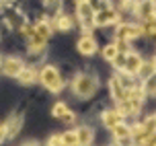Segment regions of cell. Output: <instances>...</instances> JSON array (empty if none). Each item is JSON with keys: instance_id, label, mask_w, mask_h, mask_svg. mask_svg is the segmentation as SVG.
<instances>
[{"instance_id": "7c38bea8", "label": "cell", "mask_w": 156, "mask_h": 146, "mask_svg": "<svg viewBox=\"0 0 156 146\" xmlns=\"http://www.w3.org/2000/svg\"><path fill=\"white\" fill-rule=\"evenodd\" d=\"M123 122V115H121V111L119 109H109V111H105L103 113V123H105V128H113L115 123Z\"/></svg>"}, {"instance_id": "ffe728a7", "label": "cell", "mask_w": 156, "mask_h": 146, "mask_svg": "<svg viewBox=\"0 0 156 146\" xmlns=\"http://www.w3.org/2000/svg\"><path fill=\"white\" fill-rule=\"evenodd\" d=\"M142 91L146 93L148 97H156V72L150 74L148 78H144V89Z\"/></svg>"}, {"instance_id": "d4e9b609", "label": "cell", "mask_w": 156, "mask_h": 146, "mask_svg": "<svg viewBox=\"0 0 156 146\" xmlns=\"http://www.w3.org/2000/svg\"><path fill=\"white\" fill-rule=\"evenodd\" d=\"M62 144H68V146L78 144V136H76V132H66V134H62Z\"/></svg>"}, {"instance_id": "4fadbf2b", "label": "cell", "mask_w": 156, "mask_h": 146, "mask_svg": "<svg viewBox=\"0 0 156 146\" xmlns=\"http://www.w3.org/2000/svg\"><path fill=\"white\" fill-rule=\"evenodd\" d=\"M29 52L31 54H37V52H41L43 47H45V39L41 37V35H37V33H33V35H29Z\"/></svg>"}, {"instance_id": "ba28073f", "label": "cell", "mask_w": 156, "mask_h": 146, "mask_svg": "<svg viewBox=\"0 0 156 146\" xmlns=\"http://www.w3.org/2000/svg\"><path fill=\"white\" fill-rule=\"evenodd\" d=\"M140 64H142L140 54H136V52H127V54H125V58H123V66H121V70L133 76V74H138Z\"/></svg>"}, {"instance_id": "e0dca14e", "label": "cell", "mask_w": 156, "mask_h": 146, "mask_svg": "<svg viewBox=\"0 0 156 146\" xmlns=\"http://www.w3.org/2000/svg\"><path fill=\"white\" fill-rule=\"evenodd\" d=\"M154 72H156V62L154 60H150V62L142 60L140 68H138V76H140V78H148L150 74H154Z\"/></svg>"}, {"instance_id": "7402d4cb", "label": "cell", "mask_w": 156, "mask_h": 146, "mask_svg": "<svg viewBox=\"0 0 156 146\" xmlns=\"http://www.w3.org/2000/svg\"><path fill=\"white\" fill-rule=\"evenodd\" d=\"M117 54H119V47H117V43H109V46H105V49H103V58H105L107 62H113Z\"/></svg>"}, {"instance_id": "44dd1931", "label": "cell", "mask_w": 156, "mask_h": 146, "mask_svg": "<svg viewBox=\"0 0 156 146\" xmlns=\"http://www.w3.org/2000/svg\"><path fill=\"white\" fill-rule=\"evenodd\" d=\"M35 33H37V35H41V37L45 39H49V35H51V27H49V23H47V21H39L37 25H35Z\"/></svg>"}, {"instance_id": "484cf974", "label": "cell", "mask_w": 156, "mask_h": 146, "mask_svg": "<svg viewBox=\"0 0 156 146\" xmlns=\"http://www.w3.org/2000/svg\"><path fill=\"white\" fill-rule=\"evenodd\" d=\"M19 126H21V117H12L10 122L6 123V134H10V136H15L16 132H19Z\"/></svg>"}, {"instance_id": "8992f818", "label": "cell", "mask_w": 156, "mask_h": 146, "mask_svg": "<svg viewBox=\"0 0 156 146\" xmlns=\"http://www.w3.org/2000/svg\"><path fill=\"white\" fill-rule=\"evenodd\" d=\"M133 15H138L142 21L146 19H154L156 16V6L152 0H138L136 2V8H133Z\"/></svg>"}, {"instance_id": "9c48e42d", "label": "cell", "mask_w": 156, "mask_h": 146, "mask_svg": "<svg viewBox=\"0 0 156 146\" xmlns=\"http://www.w3.org/2000/svg\"><path fill=\"white\" fill-rule=\"evenodd\" d=\"M21 68H23V62L19 60V58H6V60L2 62V70H4L6 76H16L21 72Z\"/></svg>"}, {"instance_id": "d6a6232c", "label": "cell", "mask_w": 156, "mask_h": 146, "mask_svg": "<svg viewBox=\"0 0 156 146\" xmlns=\"http://www.w3.org/2000/svg\"><path fill=\"white\" fill-rule=\"evenodd\" d=\"M45 4H47V6H58V4H60V0H45Z\"/></svg>"}, {"instance_id": "6da1fadb", "label": "cell", "mask_w": 156, "mask_h": 146, "mask_svg": "<svg viewBox=\"0 0 156 146\" xmlns=\"http://www.w3.org/2000/svg\"><path fill=\"white\" fill-rule=\"evenodd\" d=\"M37 80L51 93H60L62 86H64V80H62V76H60V72H58L55 66H45V68L37 74Z\"/></svg>"}, {"instance_id": "7a4b0ae2", "label": "cell", "mask_w": 156, "mask_h": 146, "mask_svg": "<svg viewBox=\"0 0 156 146\" xmlns=\"http://www.w3.org/2000/svg\"><path fill=\"white\" fill-rule=\"evenodd\" d=\"M72 89H74V95L86 99V97H90V95L99 89V80L93 78V76H88V74H78V76L74 78V82H72Z\"/></svg>"}, {"instance_id": "f1b7e54d", "label": "cell", "mask_w": 156, "mask_h": 146, "mask_svg": "<svg viewBox=\"0 0 156 146\" xmlns=\"http://www.w3.org/2000/svg\"><path fill=\"white\" fill-rule=\"evenodd\" d=\"M60 119H64V122H66V123H72V122H74V119H76V115H74L72 111H68V109H66V111H64V115L60 117Z\"/></svg>"}, {"instance_id": "83f0119b", "label": "cell", "mask_w": 156, "mask_h": 146, "mask_svg": "<svg viewBox=\"0 0 156 146\" xmlns=\"http://www.w3.org/2000/svg\"><path fill=\"white\" fill-rule=\"evenodd\" d=\"M66 109H68V107H66L64 103H55V105H54V109H51V113H54L55 117H62Z\"/></svg>"}, {"instance_id": "3957f363", "label": "cell", "mask_w": 156, "mask_h": 146, "mask_svg": "<svg viewBox=\"0 0 156 146\" xmlns=\"http://www.w3.org/2000/svg\"><path fill=\"white\" fill-rule=\"evenodd\" d=\"M76 13H78V19L84 23V31H86V33L93 31V27H94V21H93V19H94V6H93V4H90L88 0H86V2H80Z\"/></svg>"}, {"instance_id": "52a82bcc", "label": "cell", "mask_w": 156, "mask_h": 146, "mask_svg": "<svg viewBox=\"0 0 156 146\" xmlns=\"http://www.w3.org/2000/svg\"><path fill=\"white\" fill-rule=\"evenodd\" d=\"M94 27H107V25H113L117 21V13L113 8H101L94 13Z\"/></svg>"}, {"instance_id": "8d00e7d4", "label": "cell", "mask_w": 156, "mask_h": 146, "mask_svg": "<svg viewBox=\"0 0 156 146\" xmlns=\"http://www.w3.org/2000/svg\"><path fill=\"white\" fill-rule=\"evenodd\" d=\"M154 62H156V60H154Z\"/></svg>"}, {"instance_id": "d6986e66", "label": "cell", "mask_w": 156, "mask_h": 146, "mask_svg": "<svg viewBox=\"0 0 156 146\" xmlns=\"http://www.w3.org/2000/svg\"><path fill=\"white\" fill-rule=\"evenodd\" d=\"M142 35H146V37H150V39L156 37V16L144 21V25H142Z\"/></svg>"}, {"instance_id": "4316f807", "label": "cell", "mask_w": 156, "mask_h": 146, "mask_svg": "<svg viewBox=\"0 0 156 146\" xmlns=\"http://www.w3.org/2000/svg\"><path fill=\"white\" fill-rule=\"evenodd\" d=\"M119 82L123 85V89H132L133 86V80H132V74H127V72H123V74H119Z\"/></svg>"}, {"instance_id": "5bb4252c", "label": "cell", "mask_w": 156, "mask_h": 146, "mask_svg": "<svg viewBox=\"0 0 156 146\" xmlns=\"http://www.w3.org/2000/svg\"><path fill=\"white\" fill-rule=\"evenodd\" d=\"M16 78L23 82V85H33L37 80V72L33 68H21V72L16 74Z\"/></svg>"}, {"instance_id": "5b68a950", "label": "cell", "mask_w": 156, "mask_h": 146, "mask_svg": "<svg viewBox=\"0 0 156 146\" xmlns=\"http://www.w3.org/2000/svg\"><path fill=\"white\" fill-rule=\"evenodd\" d=\"M142 35V27L140 25H119L115 31V37L119 41H129V39H136Z\"/></svg>"}, {"instance_id": "603a6c76", "label": "cell", "mask_w": 156, "mask_h": 146, "mask_svg": "<svg viewBox=\"0 0 156 146\" xmlns=\"http://www.w3.org/2000/svg\"><path fill=\"white\" fill-rule=\"evenodd\" d=\"M144 126V132H146V140L152 136L156 132V115H150V117H146V122L142 123Z\"/></svg>"}, {"instance_id": "836d02e7", "label": "cell", "mask_w": 156, "mask_h": 146, "mask_svg": "<svg viewBox=\"0 0 156 146\" xmlns=\"http://www.w3.org/2000/svg\"><path fill=\"white\" fill-rule=\"evenodd\" d=\"M146 144H154V146H156V132L152 134V136H150L148 140H146Z\"/></svg>"}, {"instance_id": "f546056e", "label": "cell", "mask_w": 156, "mask_h": 146, "mask_svg": "<svg viewBox=\"0 0 156 146\" xmlns=\"http://www.w3.org/2000/svg\"><path fill=\"white\" fill-rule=\"evenodd\" d=\"M121 8H123V10H132V13H133V8H136V0H123V2H121Z\"/></svg>"}, {"instance_id": "1f68e13d", "label": "cell", "mask_w": 156, "mask_h": 146, "mask_svg": "<svg viewBox=\"0 0 156 146\" xmlns=\"http://www.w3.org/2000/svg\"><path fill=\"white\" fill-rule=\"evenodd\" d=\"M49 144H54V146L62 144V136H51V138H49Z\"/></svg>"}, {"instance_id": "277c9868", "label": "cell", "mask_w": 156, "mask_h": 146, "mask_svg": "<svg viewBox=\"0 0 156 146\" xmlns=\"http://www.w3.org/2000/svg\"><path fill=\"white\" fill-rule=\"evenodd\" d=\"M123 99L127 101L132 115H136V113L142 109V103H144V91H142V89H133V86L132 89H125Z\"/></svg>"}, {"instance_id": "e575fe53", "label": "cell", "mask_w": 156, "mask_h": 146, "mask_svg": "<svg viewBox=\"0 0 156 146\" xmlns=\"http://www.w3.org/2000/svg\"><path fill=\"white\" fill-rule=\"evenodd\" d=\"M74 2H76V4H80V2H86V0H74Z\"/></svg>"}, {"instance_id": "9a60e30c", "label": "cell", "mask_w": 156, "mask_h": 146, "mask_svg": "<svg viewBox=\"0 0 156 146\" xmlns=\"http://www.w3.org/2000/svg\"><path fill=\"white\" fill-rule=\"evenodd\" d=\"M76 136H78V144H93L94 140V132L90 128L82 126L80 130H76Z\"/></svg>"}, {"instance_id": "2e32d148", "label": "cell", "mask_w": 156, "mask_h": 146, "mask_svg": "<svg viewBox=\"0 0 156 146\" xmlns=\"http://www.w3.org/2000/svg\"><path fill=\"white\" fill-rule=\"evenodd\" d=\"M109 89H111V95H113V99H115V101L123 99V95H125V89H123V85L119 82V78H117V76H113V78H111V82H109Z\"/></svg>"}, {"instance_id": "8fae6325", "label": "cell", "mask_w": 156, "mask_h": 146, "mask_svg": "<svg viewBox=\"0 0 156 146\" xmlns=\"http://www.w3.org/2000/svg\"><path fill=\"white\" fill-rule=\"evenodd\" d=\"M111 132H113V138H115L117 142H123V140L132 138V128H129V126H125L123 122L115 123V126L111 128Z\"/></svg>"}, {"instance_id": "d590c367", "label": "cell", "mask_w": 156, "mask_h": 146, "mask_svg": "<svg viewBox=\"0 0 156 146\" xmlns=\"http://www.w3.org/2000/svg\"><path fill=\"white\" fill-rule=\"evenodd\" d=\"M152 2H154V6H156V0H152Z\"/></svg>"}, {"instance_id": "4dcf8cb0", "label": "cell", "mask_w": 156, "mask_h": 146, "mask_svg": "<svg viewBox=\"0 0 156 146\" xmlns=\"http://www.w3.org/2000/svg\"><path fill=\"white\" fill-rule=\"evenodd\" d=\"M6 138V123H0V142Z\"/></svg>"}, {"instance_id": "30bf717a", "label": "cell", "mask_w": 156, "mask_h": 146, "mask_svg": "<svg viewBox=\"0 0 156 146\" xmlns=\"http://www.w3.org/2000/svg\"><path fill=\"white\" fill-rule=\"evenodd\" d=\"M78 52L84 56H93L97 52V41H94L90 35H84V37L78 39Z\"/></svg>"}, {"instance_id": "ac0fdd59", "label": "cell", "mask_w": 156, "mask_h": 146, "mask_svg": "<svg viewBox=\"0 0 156 146\" xmlns=\"http://www.w3.org/2000/svg\"><path fill=\"white\" fill-rule=\"evenodd\" d=\"M55 29L60 31H70L72 29V19L66 13H60V15L55 16Z\"/></svg>"}, {"instance_id": "cb8c5ba5", "label": "cell", "mask_w": 156, "mask_h": 146, "mask_svg": "<svg viewBox=\"0 0 156 146\" xmlns=\"http://www.w3.org/2000/svg\"><path fill=\"white\" fill-rule=\"evenodd\" d=\"M6 19H8V25H10V27H15V29H21V27L25 25V19L21 15H12V13H10Z\"/></svg>"}]
</instances>
